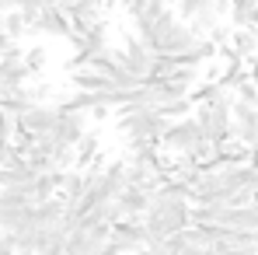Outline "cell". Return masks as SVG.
<instances>
[{"label": "cell", "instance_id": "ba28073f", "mask_svg": "<svg viewBox=\"0 0 258 255\" xmlns=\"http://www.w3.org/2000/svg\"><path fill=\"white\" fill-rule=\"evenodd\" d=\"M101 185L112 199H119L122 192L129 189V178H126V161H108L105 171H101Z\"/></svg>", "mask_w": 258, "mask_h": 255}, {"label": "cell", "instance_id": "277c9868", "mask_svg": "<svg viewBox=\"0 0 258 255\" xmlns=\"http://www.w3.org/2000/svg\"><path fill=\"white\" fill-rule=\"evenodd\" d=\"M108 248H115L119 255L126 252H147V227L143 220H126V224H115L112 227V238H108Z\"/></svg>", "mask_w": 258, "mask_h": 255}, {"label": "cell", "instance_id": "5b68a950", "mask_svg": "<svg viewBox=\"0 0 258 255\" xmlns=\"http://www.w3.org/2000/svg\"><path fill=\"white\" fill-rule=\"evenodd\" d=\"M87 136V116L84 112H63L59 109V123L52 129V140L63 143V147H77Z\"/></svg>", "mask_w": 258, "mask_h": 255}, {"label": "cell", "instance_id": "5bb4252c", "mask_svg": "<svg viewBox=\"0 0 258 255\" xmlns=\"http://www.w3.org/2000/svg\"><path fill=\"white\" fill-rule=\"evenodd\" d=\"M18 255H35V252H18Z\"/></svg>", "mask_w": 258, "mask_h": 255}, {"label": "cell", "instance_id": "30bf717a", "mask_svg": "<svg viewBox=\"0 0 258 255\" xmlns=\"http://www.w3.org/2000/svg\"><path fill=\"white\" fill-rule=\"evenodd\" d=\"M4 32H7V35H11L14 42H18L21 35H28V25H25V18L18 14V7H14L11 14H4Z\"/></svg>", "mask_w": 258, "mask_h": 255}, {"label": "cell", "instance_id": "9a60e30c", "mask_svg": "<svg viewBox=\"0 0 258 255\" xmlns=\"http://www.w3.org/2000/svg\"><path fill=\"white\" fill-rule=\"evenodd\" d=\"M136 255H150V252H136Z\"/></svg>", "mask_w": 258, "mask_h": 255}, {"label": "cell", "instance_id": "9c48e42d", "mask_svg": "<svg viewBox=\"0 0 258 255\" xmlns=\"http://www.w3.org/2000/svg\"><path fill=\"white\" fill-rule=\"evenodd\" d=\"M74 154H77V168H84V165L91 168V165L98 161V136H94V133H87L84 140L74 147Z\"/></svg>", "mask_w": 258, "mask_h": 255}, {"label": "cell", "instance_id": "7c38bea8", "mask_svg": "<svg viewBox=\"0 0 258 255\" xmlns=\"http://www.w3.org/2000/svg\"><path fill=\"white\" fill-rule=\"evenodd\" d=\"M25 63H28L32 74H39V70L45 67V49H42V45H32V49L25 53Z\"/></svg>", "mask_w": 258, "mask_h": 255}, {"label": "cell", "instance_id": "4fadbf2b", "mask_svg": "<svg viewBox=\"0 0 258 255\" xmlns=\"http://www.w3.org/2000/svg\"><path fill=\"white\" fill-rule=\"evenodd\" d=\"M0 255H18V241H14V234H0Z\"/></svg>", "mask_w": 258, "mask_h": 255}, {"label": "cell", "instance_id": "8fae6325", "mask_svg": "<svg viewBox=\"0 0 258 255\" xmlns=\"http://www.w3.org/2000/svg\"><path fill=\"white\" fill-rule=\"evenodd\" d=\"M18 161H25V158L14 150V143H11V140H0V168H11V165H18Z\"/></svg>", "mask_w": 258, "mask_h": 255}, {"label": "cell", "instance_id": "6da1fadb", "mask_svg": "<svg viewBox=\"0 0 258 255\" xmlns=\"http://www.w3.org/2000/svg\"><path fill=\"white\" fill-rule=\"evenodd\" d=\"M168 119L157 109H143V105H126L115 116V129L126 133L129 150L133 147H161V136L168 133Z\"/></svg>", "mask_w": 258, "mask_h": 255}, {"label": "cell", "instance_id": "3957f363", "mask_svg": "<svg viewBox=\"0 0 258 255\" xmlns=\"http://www.w3.org/2000/svg\"><path fill=\"white\" fill-rule=\"evenodd\" d=\"M18 123H21V133H28V136H52V129L59 123V105H28L21 116H18Z\"/></svg>", "mask_w": 258, "mask_h": 255}, {"label": "cell", "instance_id": "52a82bcc", "mask_svg": "<svg viewBox=\"0 0 258 255\" xmlns=\"http://www.w3.org/2000/svg\"><path fill=\"white\" fill-rule=\"evenodd\" d=\"M35 178H39V171L28 168V161H18L11 168H0V192H7V189H28V185H35Z\"/></svg>", "mask_w": 258, "mask_h": 255}, {"label": "cell", "instance_id": "7a4b0ae2", "mask_svg": "<svg viewBox=\"0 0 258 255\" xmlns=\"http://www.w3.org/2000/svg\"><path fill=\"white\" fill-rule=\"evenodd\" d=\"M203 133H199V123H196V116H188V119H181V123H171L168 133L161 136V154H168V158H192L196 161V154L203 150Z\"/></svg>", "mask_w": 258, "mask_h": 255}, {"label": "cell", "instance_id": "8992f818", "mask_svg": "<svg viewBox=\"0 0 258 255\" xmlns=\"http://www.w3.org/2000/svg\"><path fill=\"white\" fill-rule=\"evenodd\" d=\"M70 32H74V25L63 14V7L59 4H42V18H39V25L28 35H59V39H70Z\"/></svg>", "mask_w": 258, "mask_h": 255}]
</instances>
